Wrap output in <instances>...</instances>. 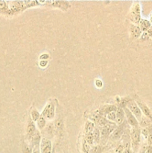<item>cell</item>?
Masks as SVG:
<instances>
[{
    "instance_id": "24",
    "label": "cell",
    "mask_w": 152,
    "mask_h": 153,
    "mask_svg": "<svg viewBox=\"0 0 152 153\" xmlns=\"http://www.w3.org/2000/svg\"><path fill=\"white\" fill-rule=\"evenodd\" d=\"M85 140L87 142L88 144H89V145L93 144L94 138H93V134H92V132L86 133V137H85Z\"/></svg>"
},
{
    "instance_id": "31",
    "label": "cell",
    "mask_w": 152,
    "mask_h": 153,
    "mask_svg": "<svg viewBox=\"0 0 152 153\" xmlns=\"http://www.w3.org/2000/svg\"><path fill=\"white\" fill-rule=\"evenodd\" d=\"M46 131H47V133L50 135H52V132H53V124L50 123L46 126Z\"/></svg>"
},
{
    "instance_id": "12",
    "label": "cell",
    "mask_w": 152,
    "mask_h": 153,
    "mask_svg": "<svg viewBox=\"0 0 152 153\" xmlns=\"http://www.w3.org/2000/svg\"><path fill=\"white\" fill-rule=\"evenodd\" d=\"M31 143L32 144L34 145V146H40V142H41V135L39 133L38 131H36L35 134L33 135V137H31Z\"/></svg>"
},
{
    "instance_id": "3",
    "label": "cell",
    "mask_w": 152,
    "mask_h": 153,
    "mask_svg": "<svg viewBox=\"0 0 152 153\" xmlns=\"http://www.w3.org/2000/svg\"><path fill=\"white\" fill-rule=\"evenodd\" d=\"M124 111H125V117H126L128 123L129 124L132 128H139V121L137 120V118L134 116V114L130 111L129 109H128V108H124Z\"/></svg>"
},
{
    "instance_id": "8",
    "label": "cell",
    "mask_w": 152,
    "mask_h": 153,
    "mask_svg": "<svg viewBox=\"0 0 152 153\" xmlns=\"http://www.w3.org/2000/svg\"><path fill=\"white\" fill-rule=\"evenodd\" d=\"M116 123L118 124V125H121V124L123 123V122L125 121V117L124 108H122L121 107L118 108L117 110H116Z\"/></svg>"
},
{
    "instance_id": "26",
    "label": "cell",
    "mask_w": 152,
    "mask_h": 153,
    "mask_svg": "<svg viewBox=\"0 0 152 153\" xmlns=\"http://www.w3.org/2000/svg\"><path fill=\"white\" fill-rule=\"evenodd\" d=\"M107 119L110 122H116V111H113L109 113L108 114H107Z\"/></svg>"
},
{
    "instance_id": "35",
    "label": "cell",
    "mask_w": 152,
    "mask_h": 153,
    "mask_svg": "<svg viewBox=\"0 0 152 153\" xmlns=\"http://www.w3.org/2000/svg\"><path fill=\"white\" fill-rule=\"evenodd\" d=\"M49 56L48 54H43V55L40 57V58L42 60V61H47V59L49 58Z\"/></svg>"
},
{
    "instance_id": "33",
    "label": "cell",
    "mask_w": 152,
    "mask_h": 153,
    "mask_svg": "<svg viewBox=\"0 0 152 153\" xmlns=\"http://www.w3.org/2000/svg\"><path fill=\"white\" fill-rule=\"evenodd\" d=\"M148 38H149V36L147 32H143V34L141 35L142 40H147Z\"/></svg>"
},
{
    "instance_id": "11",
    "label": "cell",
    "mask_w": 152,
    "mask_h": 153,
    "mask_svg": "<svg viewBox=\"0 0 152 153\" xmlns=\"http://www.w3.org/2000/svg\"><path fill=\"white\" fill-rule=\"evenodd\" d=\"M36 126H35V124L34 123V122H30L28 123V127H27V135L29 138H31L33 137L34 134L36 132Z\"/></svg>"
},
{
    "instance_id": "25",
    "label": "cell",
    "mask_w": 152,
    "mask_h": 153,
    "mask_svg": "<svg viewBox=\"0 0 152 153\" xmlns=\"http://www.w3.org/2000/svg\"><path fill=\"white\" fill-rule=\"evenodd\" d=\"M89 150H90V146L88 144L86 140H83V143H82V151L83 153H89Z\"/></svg>"
},
{
    "instance_id": "9",
    "label": "cell",
    "mask_w": 152,
    "mask_h": 153,
    "mask_svg": "<svg viewBox=\"0 0 152 153\" xmlns=\"http://www.w3.org/2000/svg\"><path fill=\"white\" fill-rule=\"evenodd\" d=\"M139 24L140 29H141V31H143V32H147L152 26L150 20H148V19H142Z\"/></svg>"
},
{
    "instance_id": "29",
    "label": "cell",
    "mask_w": 152,
    "mask_h": 153,
    "mask_svg": "<svg viewBox=\"0 0 152 153\" xmlns=\"http://www.w3.org/2000/svg\"><path fill=\"white\" fill-rule=\"evenodd\" d=\"M124 149H125V148H124L123 144L119 143L117 146V147L116 148V149H115V153H123Z\"/></svg>"
},
{
    "instance_id": "32",
    "label": "cell",
    "mask_w": 152,
    "mask_h": 153,
    "mask_svg": "<svg viewBox=\"0 0 152 153\" xmlns=\"http://www.w3.org/2000/svg\"><path fill=\"white\" fill-rule=\"evenodd\" d=\"M95 86H96L98 88H102L103 82H101L100 79H96V80H95Z\"/></svg>"
},
{
    "instance_id": "43",
    "label": "cell",
    "mask_w": 152,
    "mask_h": 153,
    "mask_svg": "<svg viewBox=\"0 0 152 153\" xmlns=\"http://www.w3.org/2000/svg\"><path fill=\"white\" fill-rule=\"evenodd\" d=\"M111 153H113V152H111Z\"/></svg>"
},
{
    "instance_id": "20",
    "label": "cell",
    "mask_w": 152,
    "mask_h": 153,
    "mask_svg": "<svg viewBox=\"0 0 152 153\" xmlns=\"http://www.w3.org/2000/svg\"><path fill=\"white\" fill-rule=\"evenodd\" d=\"M105 147L101 145H97V146H93L92 149H90L89 153H102L104 152Z\"/></svg>"
},
{
    "instance_id": "13",
    "label": "cell",
    "mask_w": 152,
    "mask_h": 153,
    "mask_svg": "<svg viewBox=\"0 0 152 153\" xmlns=\"http://www.w3.org/2000/svg\"><path fill=\"white\" fill-rule=\"evenodd\" d=\"M100 131H101V141L103 143H105V140L107 141V138L110 137V135H111V134H110V131H108V129L105 126L103 127Z\"/></svg>"
},
{
    "instance_id": "15",
    "label": "cell",
    "mask_w": 152,
    "mask_h": 153,
    "mask_svg": "<svg viewBox=\"0 0 152 153\" xmlns=\"http://www.w3.org/2000/svg\"><path fill=\"white\" fill-rule=\"evenodd\" d=\"M151 123L152 121L150 119H148V118L146 117L142 116V119L140 120V121L139 122V124L140 126L142 127V128H147V127L151 126Z\"/></svg>"
},
{
    "instance_id": "21",
    "label": "cell",
    "mask_w": 152,
    "mask_h": 153,
    "mask_svg": "<svg viewBox=\"0 0 152 153\" xmlns=\"http://www.w3.org/2000/svg\"><path fill=\"white\" fill-rule=\"evenodd\" d=\"M46 118L43 117V116H40V117L39 118L38 120L37 121V126L40 129H43L46 127Z\"/></svg>"
},
{
    "instance_id": "41",
    "label": "cell",
    "mask_w": 152,
    "mask_h": 153,
    "mask_svg": "<svg viewBox=\"0 0 152 153\" xmlns=\"http://www.w3.org/2000/svg\"><path fill=\"white\" fill-rule=\"evenodd\" d=\"M150 22H151V25H152V13H151V17H150Z\"/></svg>"
},
{
    "instance_id": "7",
    "label": "cell",
    "mask_w": 152,
    "mask_h": 153,
    "mask_svg": "<svg viewBox=\"0 0 152 153\" xmlns=\"http://www.w3.org/2000/svg\"><path fill=\"white\" fill-rule=\"evenodd\" d=\"M124 131H125V126L122 124L119 125V126L116 127L111 134V140H118L123 136Z\"/></svg>"
},
{
    "instance_id": "17",
    "label": "cell",
    "mask_w": 152,
    "mask_h": 153,
    "mask_svg": "<svg viewBox=\"0 0 152 153\" xmlns=\"http://www.w3.org/2000/svg\"><path fill=\"white\" fill-rule=\"evenodd\" d=\"M92 134H93L94 142L95 143H99L101 141V131L98 128H94L93 131H92Z\"/></svg>"
},
{
    "instance_id": "39",
    "label": "cell",
    "mask_w": 152,
    "mask_h": 153,
    "mask_svg": "<svg viewBox=\"0 0 152 153\" xmlns=\"http://www.w3.org/2000/svg\"><path fill=\"white\" fill-rule=\"evenodd\" d=\"M123 153H134L131 149H125L123 151Z\"/></svg>"
},
{
    "instance_id": "2",
    "label": "cell",
    "mask_w": 152,
    "mask_h": 153,
    "mask_svg": "<svg viewBox=\"0 0 152 153\" xmlns=\"http://www.w3.org/2000/svg\"><path fill=\"white\" fill-rule=\"evenodd\" d=\"M126 108H128L129 109L130 111L134 114V116L135 117L137 118V120L139 122L140 120L142 117V113L141 110H140V108H139L137 103L134 100H130L129 102H128V104H127Z\"/></svg>"
},
{
    "instance_id": "40",
    "label": "cell",
    "mask_w": 152,
    "mask_h": 153,
    "mask_svg": "<svg viewBox=\"0 0 152 153\" xmlns=\"http://www.w3.org/2000/svg\"><path fill=\"white\" fill-rule=\"evenodd\" d=\"M147 33H148V34L149 37H152V27L150 28V29L148 30V31H147Z\"/></svg>"
},
{
    "instance_id": "38",
    "label": "cell",
    "mask_w": 152,
    "mask_h": 153,
    "mask_svg": "<svg viewBox=\"0 0 152 153\" xmlns=\"http://www.w3.org/2000/svg\"><path fill=\"white\" fill-rule=\"evenodd\" d=\"M46 64H47V61H41L40 62V65L41 67H45L46 66Z\"/></svg>"
},
{
    "instance_id": "23",
    "label": "cell",
    "mask_w": 152,
    "mask_h": 153,
    "mask_svg": "<svg viewBox=\"0 0 152 153\" xmlns=\"http://www.w3.org/2000/svg\"><path fill=\"white\" fill-rule=\"evenodd\" d=\"M130 19L134 24H139L142 19L141 14H131Z\"/></svg>"
},
{
    "instance_id": "28",
    "label": "cell",
    "mask_w": 152,
    "mask_h": 153,
    "mask_svg": "<svg viewBox=\"0 0 152 153\" xmlns=\"http://www.w3.org/2000/svg\"><path fill=\"white\" fill-rule=\"evenodd\" d=\"M22 153H32L31 148L25 143H23V146H22Z\"/></svg>"
},
{
    "instance_id": "22",
    "label": "cell",
    "mask_w": 152,
    "mask_h": 153,
    "mask_svg": "<svg viewBox=\"0 0 152 153\" xmlns=\"http://www.w3.org/2000/svg\"><path fill=\"white\" fill-rule=\"evenodd\" d=\"M31 116L33 121H37L39 118L40 117V113H39V111L36 108H33L32 110H31Z\"/></svg>"
},
{
    "instance_id": "37",
    "label": "cell",
    "mask_w": 152,
    "mask_h": 153,
    "mask_svg": "<svg viewBox=\"0 0 152 153\" xmlns=\"http://www.w3.org/2000/svg\"><path fill=\"white\" fill-rule=\"evenodd\" d=\"M145 153H152V145H148Z\"/></svg>"
},
{
    "instance_id": "6",
    "label": "cell",
    "mask_w": 152,
    "mask_h": 153,
    "mask_svg": "<svg viewBox=\"0 0 152 153\" xmlns=\"http://www.w3.org/2000/svg\"><path fill=\"white\" fill-rule=\"evenodd\" d=\"M136 102L137 103L139 108L140 110H141L142 113L144 114V116L148 117V119H150L152 121V113L151 111L150 108L148 107L147 105H146L145 103L143 102L140 101V100H137Z\"/></svg>"
},
{
    "instance_id": "18",
    "label": "cell",
    "mask_w": 152,
    "mask_h": 153,
    "mask_svg": "<svg viewBox=\"0 0 152 153\" xmlns=\"http://www.w3.org/2000/svg\"><path fill=\"white\" fill-rule=\"evenodd\" d=\"M95 128V124L94 123L91 122V121L87 120L85 123V131L86 133H89V132H92Z\"/></svg>"
},
{
    "instance_id": "30",
    "label": "cell",
    "mask_w": 152,
    "mask_h": 153,
    "mask_svg": "<svg viewBox=\"0 0 152 153\" xmlns=\"http://www.w3.org/2000/svg\"><path fill=\"white\" fill-rule=\"evenodd\" d=\"M147 147H148L147 142H145V143H143L142 144L141 147H140L139 150V153H145L146 149H147Z\"/></svg>"
},
{
    "instance_id": "36",
    "label": "cell",
    "mask_w": 152,
    "mask_h": 153,
    "mask_svg": "<svg viewBox=\"0 0 152 153\" xmlns=\"http://www.w3.org/2000/svg\"><path fill=\"white\" fill-rule=\"evenodd\" d=\"M32 153H41V152H40V146H34V149H33V151H32Z\"/></svg>"
},
{
    "instance_id": "1",
    "label": "cell",
    "mask_w": 152,
    "mask_h": 153,
    "mask_svg": "<svg viewBox=\"0 0 152 153\" xmlns=\"http://www.w3.org/2000/svg\"><path fill=\"white\" fill-rule=\"evenodd\" d=\"M141 129L139 128H132L131 131V148L134 153H136L139 150L141 142Z\"/></svg>"
},
{
    "instance_id": "16",
    "label": "cell",
    "mask_w": 152,
    "mask_h": 153,
    "mask_svg": "<svg viewBox=\"0 0 152 153\" xmlns=\"http://www.w3.org/2000/svg\"><path fill=\"white\" fill-rule=\"evenodd\" d=\"M131 14H141V6L139 2L136 1L134 3V5L131 8Z\"/></svg>"
},
{
    "instance_id": "14",
    "label": "cell",
    "mask_w": 152,
    "mask_h": 153,
    "mask_svg": "<svg viewBox=\"0 0 152 153\" xmlns=\"http://www.w3.org/2000/svg\"><path fill=\"white\" fill-rule=\"evenodd\" d=\"M117 110V108L116 105H106L105 108H104V109L102 110L101 112V114L102 116H105L106 114H108L109 113L113 111H116Z\"/></svg>"
},
{
    "instance_id": "5",
    "label": "cell",
    "mask_w": 152,
    "mask_h": 153,
    "mask_svg": "<svg viewBox=\"0 0 152 153\" xmlns=\"http://www.w3.org/2000/svg\"><path fill=\"white\" fill-rule=\"evenodd\" d=\"M55 108L53 103H49L45 107L41 116H43L44 118H47L49 120L53 119L55 117Z\"/></svg>"
},
{
    "instance_id": "42",
    "label": "cell",
    "mask_w": 152,
    "mask_h": 153,
    "mask_svg": "<svg viewBox=\"0 0 152 153\" xmlns=\"http://www.w3.org/2000/svg\"><path fill=\"white\" fill-rule=\"evenodd\" d=\"M52 153H56V152H55V149H52Z\"/></svg>"
},
{
    "instance_id": "4",
    "label": "cell",
    "mask_w": 152,
    "mask_h": 153,
    "mask_svg": "<svg viewBox=\"0 0 152 153\" xmlns=\"http://www.w3.org/2000/svg\"><path fill=\"white\" fill-rule=\"evenodd\" d=\"M40 152L41 153H52V144L50 140L46 137H43L41 139L40 145Z\"/></svg>"
},
{
    "instance_id": "34",
    "label": "cell",
    "mask_w": 152,
    "mask_h": 153,
    "mask_svg": "<svg viewBox=\"0 0 152 153\" xmlns=\"http://www.w3.org/2000/svg\"><path fill=\"white\" fill-rule=\"evenodd\" d=\"M147 143L148 145H152V133H151L147 137Z\"/></svg>"
},
{
    "instance_id": "10",
    "label": "cell",
    "mask_w": 152,
    "mask_h": 153,
    "mask_svg": "<svg viewBox=\"0 0 152 153\" xmlns=\"http://www.w3.org/2000/svg\"><path fill=\"white\" fill-rule=\"evenodd\" d=\"M130 31H131V36H132L134 38H138L139 37L141 36L142 31L141 29H140L139 26H138V25H131Z\"/></svg>"
},
{
    "instance_id": "19",
    "label": "cell",
    "mask_w": 152,
    "mask_h": 153,
    "mask_svg": "<svg viewBox=\"0 0 152 153\" xmlns=\"http://www.w3.org/2000/svg\"><path fill=\"white\" fill-rule=\"evenodd\" d=\"M109 122H110V121H109L105 117H103V116L100 117L97 120V123H98V125L100 127H101V128L105 126L107 124H108Z\"/></svg>"
},
{
    "instance_id": "27",
    "label": "cell",
    "mask_w": 152,
    "mask_h": 153,
    "mask_svg": "<svg viewBox=\"0 0 152 153\" xmlns=\"http://www.w3.org/2000/svg\"><path fill=\"white\" fill-rule=\"evenodd\" d=\"M8 6L7 5V2L4 1H0V12H7Z\"/></svg>"
}]
</instances>
